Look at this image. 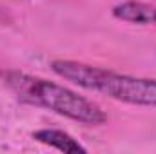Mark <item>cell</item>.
<instances>
[{
    "label": "cell",
    "mask_w": 156,
    "mask_h": 154,
    "mask_svg": "<svg viewBox=\"0 0 156 154\" xmlns=\"http://www.w3.org/2000/svg\"><path fill=\"white\" fill-rule=\"evenodd\" d=\"M2 83L24 103L53 111L56 114L69 118L83 125H102L107 121L105 113L91 100L80 96L78 93L49 82L45 78L33 76L22 71H2Z\"/></svg>",
    "instance_id": "cell-1"
},
{
    "label": "cell",
    "mask_w": 156,
    "mask_h": 154,
    "mask_svg": "<svg viewBox=\"0 0 156 154\" xmlns=\"http://www.w3.org/2000/svg\"><path fill=\"white\" fill-rule=\"evenodd\" d=\"M33 138L40 143H44V145H49V147L66 154L87 152V149L83 145H80L71 134H67L64 131H58V129H40L37 132H33Z\"/></svg>",
    "instance_id": "cell-4"
},
{
    "label": "cell",
    "mask_w": 156,
    "mask_h": 154,
    "mask_svg": "<svg viewBox=\"0 0 156 154\" xmlns=\"http://www.w3.org/2000/svg\"><path fill=\"white\" fill-rule=\"evenodd\" d=\"M113 16L129 24L153 26L156 24V7L140 0H127L113 7Z\"/></svg>",
    "instance_id": "cell-3"
},
{
    "label": "cell",
    "mask_w": 156,
    "mask_h": 154,
    "mask_svg": "<svg viewBox=\"0 0 156 154\" xmlns=\"http://www.w3.org/2000/svg\"><path fill=\"white\" fill-rule=\"evenodd\" d=\"M51 69L55 75L76 83L78 87L85 91L100 93L104 96H109L113 100L131 103V105L156 107L154 78L122 75L111 69L89 65L75 60H53Z\"/></svg>",
    "instance_id": "cell-2"
}]
</instances>
